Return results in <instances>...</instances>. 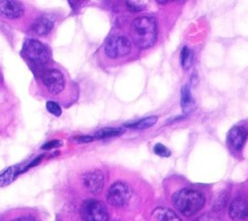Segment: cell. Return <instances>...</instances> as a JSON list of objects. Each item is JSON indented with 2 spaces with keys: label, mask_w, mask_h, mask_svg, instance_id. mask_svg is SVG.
<instances>
[{
  "label": "cell",
  "mask_w": 248,
  "mask_h": 221,
  "mask_svg": "<svg viewBox=\"0 0 248 221\" xmlns=\"http://www.w3.org/2000/svg\"><path fill=\"white\" fill-rule=\"evenodd\" d=\"M61 144H62V142H61L60 141L55 140V141H50V142H46V143L42 146V148H43V149H51V148H53V147L60 146Z\"/></svg>",
  "instance_id": "cell-24"
},
{
  "label": "cell",
  "mask_w": 248,
  "mask_h": 221,
  "mask_svg": "<svg viewBox=\"0 0 248 221\" xmlns=\"http://www.w3.org/2000/svg\"><path fill=\"white\" fill-rule=\"evenodd\" d=\"M18 167H11L4 174L0 175V186H6L10 184L19 174Z\"/></svg>",
  "instance_id": "cell-16"
},
{
  "label": "cell",
  "mask_w": 248,
  "mask_h": 221,
  "mask_svg": "<svg viewBox=\"0 0 248 221\" xmlns=\"http://www.w3.org/2000/svg\"><path fill=\"white\" fill-rule=\"evenodd\" d=\"M93 137H89V136H82V137H77L76 140L78 142H91L93 141Z\"/></svg>",
  "instance_id": "cell-26"
},
{
  "label": "cell",
  "mask_w": 248,
  "mask_h": 221,
  "mask_svg": "<svg viewBox=\"0 0 248 221\" xmlns=\"http://www.w3.org/2000/svg\"><path fill=\"white\" fill-rule=\"evenodd\" d=\"M131 43L125 36H112L105 45V52L109 58H119L128 54Z\"/></svg>",
  "instance_id": "cell-6"
},
{
  "label": "cell",
  "mask_w": 248,
  "mask_h": 221,
  "mask_svg": "<svg viewBox=\"0 0 248 221\" xmlns=\"http://www.w3.org/2000/svg\"><path fill=\"white\" fill-rule=\"evenodd\" d=\"M54 25V19L51 16H42L32 25V30L37 35L47 34Z\"/></svg>",
  "instance_id": "cell-12"
},
{
  "label": "cell",
  "mask_w": 248,
  "mask_h": 221,
  "mask_svg": "<svg viewBox=\"0 0 248 221\" xmlns=\"http://www.w3.org/2000/svg\"><path fill=\"white\" fill-rule=\"evenodd\" d=\"M126 6L132 12H140L144 9V5L139 1H127Z\"/></svg>",
  "instance_id": "cell-23"
},
{
  "label": "cell",
  "mask_w": 248,
  "mask_h": 221,
  "mask_svg": "<svg viewBox=\"0 0 248 221\" xmlns=\"http://www.w3.org/2000/svg\"><path fill=\"white\" fill-rule=\"evenodd\" d=\"M229 215L233 221H244L248 219V204L242 198L234 199L229 207Z\"/></svg>",
  "instance_id": "cell-9"
},
{
  "label": "cell",
  "mask_w": 248,
  "mask_h": 221,
  "mask_svg": "<svg viewBox=\"0 0 248 221\" xmlns=\"http://www.w3.org/2000/svg\"><path fill=\"white\" fill-rule=\"evenodd\" d=\"M195 221H222L219 215H217L215 212H207L200 217H198Z\"/></svg>",
  "instance_id": "cell-22"
},
{
  "label": "cell",
  "mask_w": 248,
  "mask_h": 221,
  "mask_svg": "<svg viewBox=\"0 0 248 221\" xmlns=\"http://www.w3.org/2000/svg\"><path fill=\"white\" fill-rule=\"evenodd\" d=\"M181 101H180V104H181V108L182 110L186 112V111H189L193 106V97H192V93H191V89H190V86L188 83L184 84L183 87L181 88Z\"/></svg>",
  "instance_id": "cell-14"
},
{
  "label": "cell",
  "mask_w": 248,
  "mask_h": 221,
  "mask_svg": "<svg viewBox=\"0 0 248 221\" xmlns=\"http://www.w3.org/2000/svg\"><path fill=\"white\" fill-rule=\"evenodd\" d=\"M131 197H132L131 187L122 181H117V182H114L109 187L107 194V201L109 205L120 207L127 205Z\"/></svg>",
  "instance_id": "cell-5"
},
{
  "label": "cell",
  "mask_w": 248,
  "mask_h": 221,
  "mask_svg": "<svg viewBox=\"0 0 248 221\" xmlns=\"http://www.w3.org/2000/svg\"><path fill=\"white\" fill-rule=\"evenodd\" d=\"M46 110H48V112H50L51 114H53L55 116H59L62 113V110L56 102L48 101V102H46Z\"/></svg>",
  "instance_id": "cell-19"
},
{
  "label": "cell",
  "mask_w": 248,
  "mask_h": 221,
  "mask_svg": "<svg viewBox=\"0 0 248 221\" xmlns=\"http://www.w3.org/2000/svg\"><path fill=\"white\" fill-rule=\"evenodd\" d=\"M193 60V53L191 49H189L187 47H184L181 49L180 52V64L184 69L189 68V66L192 64Z\"/></svg>",
  "instance_id": "cell-18"
},
{
  "label": "cell",
  "mask_w": 248,
  "mask_h": 221,
  "mask_svg": "<svg viewBox=\"0 0 248 221\" xmlns=\"http://www.w3.org/2000/svg\"><path fill=\"white\" fill-rule=\"evenodd\" d=\"M81 181L86 191L96 194L103 189L105 177L102 172L92 171L84 174L81 177Z\"/></svg>",
  "instance_id": "cell-8"
},
{
  "label": "cell",
  "mask_w": 248,
  "mask_h": 221,
  "mask_svg": "<svg viewBox=\"0 0 248 221\" xmlns=\"http://www.w3.org/2000/svg\"><path fill=\"white\" fill-rule=\"evenodd\" d=\"M124 132L123 129L120 128H110V127H107V128H103L100 129L96 134H95V138L97 139H108V138H112V137H116L121 135Z\"/></svg>",
  "instance_id": "cell-17"
},
{
  "label": "cell",
  "mask_w": 248,
  "mask_h": 221,
  "mask_svg": "<svg viewBox=\"0 0 248 221\" xmlns=\"http://www.w3.org/2000/svg\"><path fill=\"white\" fill-rule=\"evenodd\" d=\"M42 81L47 91L51 94L60 93L65 87V79L63 74L56 69H49L41 75Z\"/></svg>",
  "instance_id": "cell-7"
},
{
  "label": "cell",
  "mask_w": 248,
  "mask_h": 221,
  "mask_svg": "<svg viewBox=\"0 0 248 221\" xmlns=\"http://www.w3.org/2000/svg\"><path fill=\"white\" fill-rule=\"evenodd\" d=\"M154 152L159 155V156H162V157H168L170 155V151L169 148H167L164 144L162 143H156L154 145V148H153Z\"/></svg>",
  "instance_id": "cell-21"
},
{
  "label": "cell",
  "mask_w": 248,
  "mask_h": 221,
  "mask_svg": "<svg viewBox=\"0 0 248 221\" xmlns=\"http://www.w3.org/2000/svg\"><path fill=\"white\" fill-rule=\"evenodd\" d=\"M111 221H118V220H111Z\"/></svg>",
  "instance_id": "cell-28"
},
{
  "label": "cell",
  "mask_w": 248,
  "mask_h": 221,
  "mask_svg": "<svg viewBox=\"0 0 248 221\" xmlns=\"http://www.w3.org/2000/svg\"><path fill=\"white\" fill-rule=\"evenodd\" d=\"M80 216L83 221H108L107 207L100 201L89 199L81 205Z\"/></svg>",
  "instance_id": "cell-4"
},
{
  "label": "cell",
  "mask_w": 248,
  "mask_h": 221,
  "mask_svg": "<svg viewBox=\"0 0 248 221\" xmlns=\"http://www.w3.org/2000/svg\"><path fill=\"white\" fill-rule=\"evenodd\" d=\"M24 13L22 4L18 1L0 0V15L8 18L20 17Z\"/></svg>",
  "instance_id": "cell-10"
},
{
  "label": "cell",
  "mask_w": 248,
  "mask_h": 221,
  "mask_svg": "<svg viewBox=\"0 0 248 221\" xmlns=\"http://www.w3.org/2000/svg\"><path fill=\"white\" fill-rule=\"evenodd\" d=\"M131 37L139 48L150 47L157 38L156 20L150 16L135 18L131 24Z\"/></svg>",
  "instance_id": "cell-1"
},
{
  "label": "cell",
  "mask_w": 248,
  "mask_h": 221,
  "mask_svg": "<svg viewBox=\"0 0 248 221\" xmlns=\"http://www.w3.org/2000/svg\"><path fill=\"white\" fill-rule=\"evenodd\" d=\"M247 136H248L247 128L241 125L234 126L230 130L228 134V142L230 145L233 147L235 150H240L244 145Z\"/></svg>",
  "instance_id": "cell-11"
},
{
  "label": "cell",
  "mask_w": 248,
  "mask_h": 221,
  "mask_svg": "<svg viewBox=\"0 0 248 221\" xmlns=\"http://www.w3.org/2000/svg\"><path fill=\"white\" fill-rule=\"evenodd\" d=\"M205 202L204 196L198 190L182 188L172 195V204L183 215L189 217L202 209Z\"/></svg>",
  "instance_id": "cell-2"
},
{
  "label": "cell",
  "mask_w": 248,
  "mask_h": 221,
  "mask_svg": "<svg viewBox=\"0 0 248 221\" xmlns=\"http://www.w3.org/2000/svg\"><path fill=\"white\" fill-rule=\"evenodd\" d=\"M157 122V116H148L145 118H142L139 121L132 122V123H127L125 124L126 127L128 128H133V129H138V130H144L147 129L151 126H153Z\"/></svg>",
  "instance_id": "cell-15"
},
{
  "label": "cell",
  "mask_w": 248,
  "mask_h": 221,
  "mask_svg": "<svg viewBox=\"0 0 248 221\" xmlns=\"http://www.w3.org/2000/svg\"><path fill=\"white\" fill-rule=\"evenodd\" d=\"M42 157H43V156H40V157H37V158H36V159H35V160H33V161H32V162H31V163H30V164H29V165H28V166H27V167H25V169H24V170H23V171H22V172H24V171H26V170H28V169H29V168H32V167H34V166H35V165H37V164H38V163H40V161H41V160H42Z\"/></svg>",
  "instance_id": "cell-27"
},
{
  "label": "cell",
  "mask_w": 248,
  "mask_h": 221,
  "mask_svg": "<svg viewBox=\"0 0 248 221\" xmlns=\"http://www.w3.org/2000/svg\"><path fill=\"white\" fill-rule=\"evenodd\" d=\"M23 56L35 66H43L49 60L50 54L47 47L42 42L28 39L22 46Z\"/></svg>",
  "instance_id": "cell-3"
},
{
  "label": "cell",
  "mask_w": 248,
  "mask_h": 221,
  "mask_svg": "<svg viewBox=\"0 0 248 221\" xmlns=\"http://www.w3.org/2000/svg\"><path fill=\"white\" fill-rule=\"evenodd\" d=\"M227 198H228V196L225 193H222L220 196H218L213 204V209L215 211L222 209L227 203Z\"/></svg>",
  "instance_id": "cell-20"
},
{
  "label": "cell",
  "mask_w": 248,
  "mask_h": 221,
  "mask_svg": "<svg viewBox=\"0 0 248 221\" xmlns=\"http://www.w3.org/2000/svg\"><path fill=\"white\" fill-rule=\"evenodd\" d=\"M155 221H182L181 218L170 208L159 206L152 211Z\"/></svg>",
  "instance_id": "cell-13"
},
{
  "label": "cell",
  "mask_w": 248,
  "mask_h": 221,
  "mask_svg": "<svg viewBox=\"0 0 248 221\" xmlns=\"http://www.w3.org/2000/svg\"><path fill=\"white\" fill-rule=\"evenodd\" d=\"M11 221H36V219L31 215H22V216L14 218Z\"/></svg>",
  "instance_id": "cell-25"
}]
</instances>
